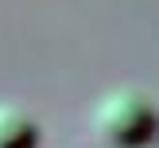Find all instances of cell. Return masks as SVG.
Wrapping results in <instances>:
<instances>
[{"mask_svg":"<svg viewBox=\"0 0 159 148\" xmlns=\"http://www.w3.org/2000/svg\"><path fill=\"white\" fill-rule=\"evenodd\" d=\"M93 129L113 148H140L155 132V101L140 86H113L93 105Z\"/></svg>","mask_w":159,"mask_h":148,"instance_id":"6da1fadb","label":"cell"},{"mask_svg":"<svg viewBox=\"0 0 159 148\" xmlns=\"http://www.w3.org/2000/svg\"><path fill=\"white\" fill-rule=\"evenodd\" d=\"M39 121L16 101H0V148H35Z\"/></svg>","mask_w":159,"mask_h":148,"instance_id":"7a4b0ae2","label":"cell"}]
</instances>
